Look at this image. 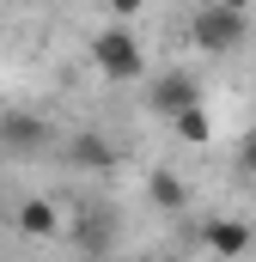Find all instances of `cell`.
<instances>
[{
    "label": "cell",
    "instance_id": "obj_1",
    "mask_svg": "<svg viewBox=\"0 0 256 262\" xmlns=\"http://www.w3.org/2000/svg\"><path fill=\"white\" fill-rule=\"evenodd\" d=\"M250 37V25H244V12H232L226 0H207V6H195L189 18V43L195 49H207V55H226V49H238Z\"/></svg>",
    "mask_w": 256,
    "mask_h": 262
},
{
    "label": "cell",
    "instance_id": "obj_2",
    "mask_svg": "<svg viewBox=\"0 0 256 262\" xmlns=\"http://www.w3.org/2000/svg\"><path fill=\"white\" fill-rule=\"evenodd\" d=\"M92 67H98L104 79L128 85V79H140V73H146V55H140V43H134V31H128V25H110V31H98V37H92Z\"/></svg>",
    "mask_w": 256,
    "mask_h": 262
},
{
    "label": "cell",
    "instance_id": "obj_3",
    "mask_svg": "<svg viewBox=\"0 0 256 262\" xmlns=\"http://www.w3.org/2000/svg\"><path fill=\"white\" fill-rule=\"evenodd\" d=\"M73 244L86 250V256H110L116 250V213L110 207H98V201H86V207H73Z\"/></svg>",
    "mask_w": 256,
    "mask_h": 262
},
{
    "label": "cell",
    "instance_id": "obj_4",
    "mask_svg": "<svg viewBox=\"0 0 256 262\" xmlns=\"http://www.w3.org/2000/svg\"><path fill=\"white\" fill-rule=\"evenodd\" d=\"M159 116H177V110H189V104H201V85H195V73H183V67H171V73H159L153 79V98H146Z\"/></svg>",
    "mask_w": 256,
    "mask_h": 262
},
{
    "label": "cell",
    "instance_id": "obj_5",
    "mask_svg": "<svg viewBox=\"0 0 256 262\" xmlns=\"http://www.w3.org/2000/svg\"><path fill=\"white\" fill-rule=\"evenodd\" d=\"M43 140H49V122L43 116H31V110H6L0 116V146L6 152H37Z\"/></svg>",
    "mask_w": 256,
    "mask_h": 262
},
{
    "label": "cell",
    "instance_id": "obj_6",
    "mask_svg": "<svg viewBox=\"0 0 256 262\" xmlns=\"http://www.w3.org/2000/svg\"><path fill=\"white\" fill-rule=\"evenodd\" d=\"M250 226H244V220H207V226H201V244H207V250H214V256H244V250H250Z\"/></svg>",
    "mask_w": 256,
    "mask_h": 262
},
{
    "label": "cell",
    "instance_id": "obj_7",
    "mask_svg": "<svg viewBox=\"0 0 256 262\" xmlns=\"http://www.w3.org/2000/svg\"><path fill=\"white\" fill-rule=\"evenodd\" d=\"M146 201H153L159 213H177V207L189 201V183H183V177H177L171 165H159V171L146 177Z\"/></svg>",
    "mask_w": 256,
    "mask_h": 262
},
{
    "label": "cell",
    "instance_id": "obj_8",
    "mask_svg": "<svg viewBox=\"0 0 256 262\" xmlns=\"http://www.w3.org/2000/svg\"><path fill=\"white\" fill-rule=\"evenodd\" d=\"M18 232H31V238H55V232H61V213H55V201H49V195L18 201Z\"/></svg>",
    "mask_w": 256,
    "mask_h": 262
},
{
    "label": "cell",
    "instance_id": "obj_9",
    "mask_svg": "<svg viewBox=\"0 0 256 262\" xmlns=\"http://www.w3.org/2000/svg\"><path fill=\"white\" fill-rule=\"evenodd\" d=\"M67 159H73V165H79V171H110V165H116V152H110V140H104V134H73V146H67Z\"/></svg>",
    "mask_w": 256,
    "mask_h": 262
},
{
    "label": "cell",
    "instance_id": "obj_10",
    "mask_svg": "<svg viewBox=\"0 0 256 262\" xmlns=\"http://www.w3.org/2000/svg\"><path fill=\"white\" fill-rule=\"evenodd\" d=\"M171 128H177L183 146H207V140H214V122H207V110H201V104L177 110V116H171Z\"/></svg>",
    "mask_w": 256,
    "mask_h": 262
},
{
    "label": "cell",
    "instance_id": "obj_11",
    "mask_svg": "<svg viewBox=\"0 0 256 262\" xmlns=\"http://www.w3.org/2000/svg\"><path fill=\"white\" fill-rule=\"evenodd\" d=\"M238 171H250V177H256V128L244 134V146H238Z\"/></svg>",
    "mask_w": 256,
    "mask_h": 262
},
{
    "label": "cell",
    "instance_id": "obj_12",
    "mask_svg": "<svg viewBox=\"0 0 256 262\" xmlns=\"http://www.w3.org/2000/svg\"><path fill=\"white\" fill-rule=\"evenodd\" d=\"M104 6H110V12H116V25H128V18H134V12H140V6H146V0H104Z\"/></svg>",
    "mask_w": 256,
    "mask_h": 262
},
{
    "label": "cell",
    "instance_id": "obj_13",
    "mask_svg": "<svg viewBox=\"0 0 256 262\" xmlns=\"http://www.w3.org/2000/svg\"><path fill=\"white\" fill-rule=\"evenodd\" d=\"M226 6H232V12H250V6H256V0H226Z\"/></svg>",
    "mask_w": 256,
    "mask_h": 262
},
{
    "label": "cell",
    "instance_id": "obj_14",
    "mask_svg": "<svg viewBox=\"0 0 256 262\" xmlns=\"http://www.w3.org/2000/svg\"><path fill=\"white\" fill-rule=\"evenodd\" d=\"M86 262H116V256H86Z\"/></svg>",
    "mask_w": 256,
    "mask_h": 262
},
{
    "label": "cell",
    "instance_id": "obj_15",
    "mask_svg": "<svg viewBox=\"0 0 256 262\" xmlns=\"http://www.w3.org/2000/svg\"><path fill=\"white\" fill-rule=\"evenodd\" d=\"M159 262H177V256H159Z\"/></svg>",
    "mask_w": 256,
    "mask_h": 262
}]
</instances>
